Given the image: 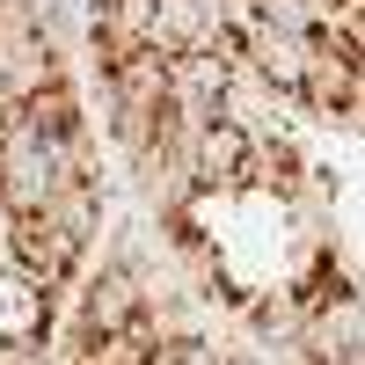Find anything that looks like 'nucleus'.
I'll list each match as a JSON object with an SVG mask.
<instances>
[{"label":"nucleus","mask_w":365,"mask_h":365,"mask_svg":"<svg viewBox=\"0 0 365 365\" xmlns=\"http://www.w3.org/2000/svg\"><path fill=\"white\" fill-rule=\"evenodd\" d=\"M234 88H241L234 51H190V58H168V117H175L182 132L220 125V117L234 110Z\"/></svg>","instance_id":"obj_6"},{"label":"nucleus","mask_w":365,"mask_h":365,"mask_svg":"<svg viewBox=\"0 0 365 365\" xmlns=\"http://www.w3.org/2000/svg\"><path fill=\"white\" fill-rule=\"evenodd\" d=\"M15 117L29 132H44V139H81L88 132V103H81V88L58 73V81H44V88H29V96H15Z\"/></svg>","instance_id":"obj_7"},{"label":"nucleus","mask_w":365,"mask_h":365,"mask_svg":"<svg viewBox=\"0 0 365 365\" xmlns=\"http://www.w3.org/2000/svg\"><path fill=\"white\" fill-rule=\"evenodd\" d=\"M249 29L241 0H154V29L146 51L154 58H190V51H234V37Z\"/></svg>","instance_id":"obj_4"},{"label":"nucleus","mask_w":365,"mask_h":365,"mask_svg":"<svg viewBox=\"0 0 365 365\" xmlns=\"http://www.w3.org/2000/svg\"><path fill=\"white\" fill-rule=\"evenodd\" d=\"M154 365H227V351L212 344V336H197V329H161Z\"/></svg>","instance_id":"obj_9"},{"label":"nucleus","mask_w":365,"mask_h":365,"mask_svg":"<svg viewBox=\"0 0 365 365\" xmlns=\"http://www.w3.org/2000/svg\"><path fill=\"white\" fill-rule=\"evenodd\" d=\"M227 365H270L263 351H227Z\"/></svg>","instance_id":"obj_10"},{"label":"nucleus","mask_w":365,"mask_h":365,"mask_svg":"<svg viewBox=\"0 0 365 365\" xmlns=\"http://www.w3.org/2000/svg\"><path fill=\"white\" fill-rule=\"evenodd\" d=\"M154 344H161V322H146V329H125V336L73 344V365H154Z\"/></svg>","instance_id":"obj_8"},{"label":"nucleus","mask_w":365,"mask_h":365,"mask_svg":"<svg viewBox=\"0 0 365 365\" xmlns=\"http://www.w3.org/2000/svg\"><path fill=\"white\" fill-rule=\"evenodd\" d=\"M336 365H365V344H351V351H344V358H336Z\"/></svg>","instance_id":"obj_11"},{"label":"nucleus","mask_w":365,"mask_h":365,"mask_svg":"<svg viewBox=\"0 0 365 365\" xmlns=\"http://www.w3.org/2000/svg\"><path fill=\"white\" fill-rule=\"evenodd\" d=\"M146 322H154V263L146 256H103L73 299V344L125 336V329H146Z\"/></svg>","instance_id":"obj_2"},{"label":"nucleus","mask_w":365,"mask_h":365,"mask_svg":"<svg viewBox=\"0 0 365 365\" xmlns=\"http://www.w3.org/2000/svg\"><path fill=\"white\" fill-rule=\"evenodd\" d=\"M299 110L322 117V125H351L365 117V44L351 29L329 22L314 37V58H307V88H299Z\"/></svg>","instance_id":"obj_3"},{"label":"nucleus","mask_w":365,"mask_h":365,"mask_svg":"<svg viewBox=\"0 0 365 365\" xmlns=\"http://www.w3.org/2000/svg\"><path fill=\"white\" fill-rule=\"evenodd\" d=\"M58 336V292L29 263L0 256V358H37Z\"/></svg>","instance_id":"obj_5"},{"label":"nucleus","mask_w":365,"mask_h":365,"mask_svg":"<svg viewBox=\"0 0 365 365\" xmlns=\"http://www.w3.org/2000/svg\"><path fill=\"white\" fill-rule=\"evenodd\" d=\"M66 182H103L96 168V139H44V132H29L22 117L8 132H0V220H29V212H44Z\"/></svg>","instance_id":"obj_1"}]
</instances>
